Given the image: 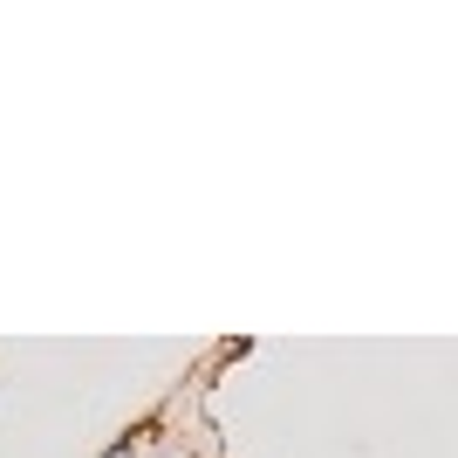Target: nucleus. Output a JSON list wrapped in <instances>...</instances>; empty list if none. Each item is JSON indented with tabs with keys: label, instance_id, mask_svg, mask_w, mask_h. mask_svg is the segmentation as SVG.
<instances>
[{
	"label": "nucleus",
	"instance_id": "1",
	"mask_svg": "<svg viewBox=\"0 0 458 458\" xmlns=\"http://www.w3.org/2000/svg\"><path fill=\"white\" fill-rule=\"evenodd\" d=\"M137 438H144V431H116V438L103 445V452H96V458H137Z\"/></svg>",
	"mask_w": 458,
	"mask_h": 458
}]
</instances>
